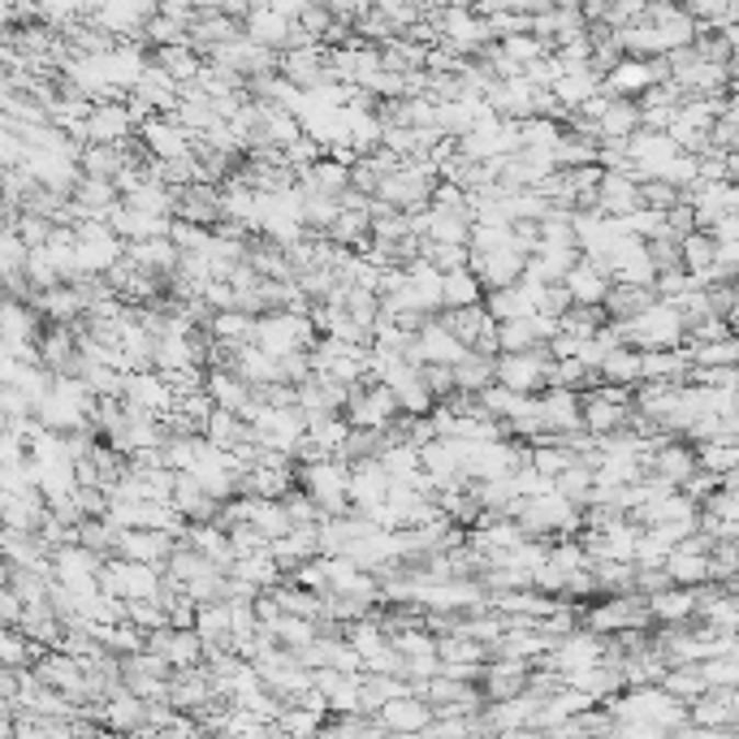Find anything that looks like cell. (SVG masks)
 Returning a JSON list of instances; mask_svg holds the SVG:
<instances>
[{"mask_svg":"<svg viewBox=\"0 0 739 739\" xmlns=\"http://www.w3.org/2000/svg\"><path fill=\"white\" fill-rule=\"evenodd\" d=\"M610 325H614L618 338H623L627 346H636V351H670V346H683V338H687L683 311H679L674 303H666V298H653V303L640 307L636 316L610 320Z\"/></svg>","mask_w":739,"mask_h":739,"instance_id":"obj_1","label":"cell"},{"mask_svg":"<svg viewBox=\"0 0 739 739\" xmlns=\"http://www.w3.org/2000/svg\"><path fill=\"white\" fill-rule=\"evenodd\" d=\"M247 342H255L260 351H269L273 360H282V355H291V351H307V346L316 342V329H311V320H307L303 311L269 307V311H260V316L251 320V338H247Z\"/></svg>","mask_w":739,"mask_h":739,"instance_id":"obj_2","label":"cell"},{"mask_svg":"<svg viewBox=\"0 0 739 739\" xmlns=\"http://www.w3.org/2000/svg\"><path fill=\"white\" fill-rule=\"evenodd\" d=\"M545 368H549V351L545 342L532 351H511V355H493V380L515 389V394H541L545 389Z\"/></svg>","mask_w":739,"mask_h":739,"instance_id":"obj_3","label":"cell"},{"mask_svg":"<svg viewBox=\"0 0 739 739\" xmlns=\"http://www.w3.org/2000/svg\"><path fill=\"white\" fill-rule=\"evenodd\" d=\"M666 78V66L653 57H618L605 75H601V91L610 95H623V100H640L653 82Z\"/></svg>","mask_w":739,"mask_h":739,"instance_id":"obj_4","label":"cell"},{"mask_svg":"<svg viewBox=\"0 0 739 739\" xmlns=\"http://www.w3.org/2000/svg\"><path fill=\"white\" fill-rule=\"evenodd\" d=\"M687 723L705 731H736L739 727V687H705L687 701Z\"/></svg>","mask_w":739,"mask_h":739,"instance_id":"obj_5","label":"cell"},{"mask_svg":"<svg viewBox=\"0 0 739 739\" xmlns=\"http://www.w3.org/2000/svg\"><path fill=\"white\" fill-rule=\"evenodd\" d=\"M523 260H527V251H519L515 238H511V242H502V247H493V251H471V255H467V269L480 277L485 291H498V286H511L519 273H523Z\"/></svg>","mask_w":739,"mask_h":739,"instance_id":"obj_6","label":"cell"},{"mask_svg":"<svg viewBox=\"0 0 739 739\" xmlns=\"http://www.w3.org/2000/svg\"><path fill=\"white\" fill-rule=\"evenodd\" d=\"M536 407H541V424L549 437H562V433H576L580 429V389H567V385H545L536 394Z\"/></svg>","mask_w":739,"mask_h":739,"instance_id":"obj_7","label":"cell"},{"mask_svg":"<svg viewBox=\"0 0 739 739\" xmlns=\"http://www.w3.org/2000/svg\"><path fill=\"white\" fill-rule=\"evenodd\" d=\"M173 536L169 532H156V527H117V536H113V549L122 554V558H130V562H151V567H160L164 571V558L173 554Z\"/></svg>","mask_w":739,"mask_h":739,"instance_id":"obj_8","label":"cell"},{"mask_svg":"<svg viewBox=\"0 0 739 739\" xmlns=\"http://www.w3.org/2000/svg\"><path fill=\"white\" fill-rule=\"evenodd\" d=\"M687 204H692V217H696V229H705V225L714 221V217H723V213H739V191L736 182H692L687 191H679Z\"/></svg>","mask_w":739,"mask_h":739,"instance_id":"obj_9","label":"cell"},{"mask_svg":"<svg viewBox=\"0 0 739 739\" xmlns=\"http://www.w3.org/2000/svg\"><path fill=\"white\" fill-rule=\"evenodd\" d=\"M385 489H389V476L380 467V458H355L351 463V476H346V498H351V511L368 515L372 507L385 502Z\"/></svg>","mask_w":739,"mask_h":739,"instance_id":"obj_10","label":"cell"},{"mask_svg":"<svg viewBox=\"0 0 739 739\" xmlns=\"http://www.w3.org/2000/svg\"><path fill=\"white\" fill-rule=\"evenodd\" d=\"M122 394H126V402L130 407H144L151 416H169L173 411V389H169V380L160 376V372H130L126 380H122Z\"/></svg>","mask_w":739,"mask_h":739,"instance_id":"obj_11","label":"cell"},{"mask_svg":"<svg viewBox=\"0 0 739 739\" xmlns=\"http://www.w3.org/2000/svg\"><path fill=\"white\" fill-rule=\"evenodd\" d=\"M376 718H380V727H385V731L416 736V731H424V727H429L433 709H429V701H424V696H416V692H402V696H389V701L376 709Z\"/></svg>","mask_w":739,"mask_h":739,"instance_id":"obj_12","label":"cell"},{"mask_svg":"<svg viewBox=\"0 0 739 739\" xmlns=\"http://www.w3.org/2000/svg\"><path fill=\"white\" fill-rule=\"evenodd\" d=\"M640 204V182L623 169H601L596 178V213L605 217H618V213H632Z\"/></svg>","mask_w":739,"mask_h":739,"instance_id":"obj_13","label":"cell"},{"mask_svg":"<svg viewBox=\"0 0 739 739\" xmlns=\"http://www.w3.org/2000/svg\"><path fill=\"white\" fill-rule=\"evenodd\" d=\"M627 420H632V407H623V402H610V398H601V394H580V429H589L592 437H605V433H618V429H627Z\"/></svg>","mask_w":739,"mask_h":739,"instance_id":"obj_14","label":"cell"},{"mask_svg":"<svg viewBox=\"0 0 739 739\" xmlns=\"http://www.w3.org/2000/svg\"><path fill=\"white\" fill-rule=\"evenodd\" d=\"M144 139H148V148L156 160L191 156V144H195V135H191L178 117H151L148 126H144Z\"/></svg>","mask_w":739,"mask_h":739,"instance_id":"obj_15","label":"cell"},{"mask_svg":"<svg viewBox=\"0 0 739 739\" xmlns=\"http://www.w3.org/2000/svg\"><path fill=\"white\" fill-rule=\"evenodd\" d=\"M242 31H247V39H255V44H264V48H286V39H291V18H282L277 9H269V4H251L247 13H242Z\"/></svg>","mask_w":739,"mask_h":739,"instance_id":"obj_16","label":"cell"},{"mask_svg":"<svg viewBox=\"0 0 739 739\" xmlns=\"http://www.w3.org/2000/svg\"><path fill=\"white\" fill-rule=\"evenodd\" d=\"M126 255H130V264H135L139 273H151V277H164V273H173V269H178V247L169 242V234L135 238Z\"/></svg>","mask_w":739,"mask_h":739,"instance_id":"obj_17","label":"cell"},{"mask_svg":"<svg viewBox=\"0 0 739 739\" xmlns=\"http://www.w3.org/2000/svg\"><path fill=\"white\" fill-rule=\"evenodd\" d=\"M649 618L653 623H692L696 614V589H683V584H666V589L649 592Z\"/></svg>","mask_w":739,"mask_h":739,"instance_id":"obj_18","label":"cell"},{"mask_svg":"<svg viewBox=\"0 0 739 739\" xmlns=\"http://www.w3.org/2000/svg\"><path fill=\"white\" fill-rule=\"evenodd\" d=\"M433 316L442 320L445 329H450V333H454L463 346H471V342H476L485 329H493V325H498V320L485 311V303H467V307H442V311H433Z\"/></svg>","mask_w":739,"mask_h":739,"instance_id":"obj_19","label":"cell"},{"mask_svg":"<svg viewBox=\"0 0 739 739\" xmlns=\"http://www.w3.org/2000/svg\"><path fill=\"white\" fill-rule=\"evenodd\" d=\"M596 91H601V75H596L592 66H571V70H562V75L549 82V95H554L562 109H580Z\"/></svg>","mask_w":739,"mask_h":739,"instance_id":"obj_20","label":"cell"},{"mask_svg":"<svg viewBox=\"0 0 739 739\" xmlns=\"http://www.w3.org/2000/svg\"><path fill=\"white\" fill-rule=\"evenodd\" d=\"M662 571H666V580H670V584H683V589H701V584L709 580V554L674 545V549L666 554Z\"/></svg>","mask_w":739,"mask_h":739,"instance_id":"obj_21","label":"cell"},{"mask_svg":"<svg viewBox=\"0 0 739 739\" xmlns=\"http://www.w3.org/2000/svg\"><path fill=\"white\" fill-rule=\"evenodd\" d=\"M562 286H567L571 303H592V307H596V303L605 298V291H610V277H605V273H601L592 260H584V255H580V260H576V264L562 273Z\"/></svg>","mask_w":739,"mask_h":739,"instance_id":"obj_22","label":"cell"},{"mask_svg":"<svg viewBox=\"0 0 739 739\" xmlns=\"http://www.w3.org/2000/svg\"><path fill=\"white\" fill-rule=\"evenodd\" d=\"M204 394L213 398V407L242 411V407H247V398H251V385L229 368H204Z\"/></svg>","mask_w":739,"mask_h":739,"instance_id":"obj_23","label":"cell"},{"mask_svg":"<svg viewBox=\"0 0 739 739\" xmlns=\"http://www.w3.org/2000/svg\"><path fill=\"white\" fill-rule=\"evenodd\" d=\"M692 351L670 346V351H640V380H687Z\"/></svg>","mask_w":739,"mask_h":739,"instance_id":"obj_24","label":"cell"},{"mask_svg":"<svg viewBox=\"0 0 739 739\" xmlns=\"http://www.w3.org/2000/svg\"><path fill=\"white\" fill-rule=\"evenodd\" d=\"M467 229H471L467 208H437V204L424 208V238L429 242H467Z\"/></svg>","mask_w":739,"mask_h":739,"instance_id":"obj_25","label":"cell"},{"mask_svg":"<svg viewBox=\"0 0 739 739\" xmlns=\"http://www.w3.org/2000/svg\"><path fill=\"white\" fill-rule=\"evenodd\" d=\"M191 549H200L208 562H217L221 571H229V562H234V549H229V536H225V527H217L213 519L208 523H186V536H182Z\"/></svg>","mask_w":739,"mask_h":739,"instance_id":"obj_26","label":"cell"},{"mask_svg":"<svg viewBox=\"0 0 739 739\" xmlns=\"http://www.w3.org/2000/svg\"><path fill=\"white\" fill-rule=\"evenodd\" d=\"M191 627L204 640V649H229V605L225 601H200Z\"/></svg>","mask_w":739,"mask_h":739,"instance_id":"obj_27","label":"cell"},{"mask_svg":"<svg viewBox=\"0 0 739 739\" xmlns=\"http://www.w3.org/2000/svg\"><path fill=\"white\" fill-rule=\"evenodd\" d=\"M632 130H640V109H636V100L610 95L605 113L596 117V139H627Z\"/></svg>","mask_w":739,"mask_h":739,"instance_id":"obj_28","label":"cell"},{"mask_svg":"<svg viewBox=\"0 0 739 739\" xmlns=\"http://www.w3.org/2000/svg\"><path fill=\"white\" fill-rule=\"evenodd\" d=\"M200 437L213 445H221V450H234L238 442H247V420H242L238 411L213 407V411L204 416V424H200Z\"/></svg>","mask_w":739,"mask_h":739,"instance_id":"obj_29","label":"cell"},{"mask_svg":"<svg viewBox=\"0 0 739 739\" xmlns=\"http://www.w3.org/2000/svg\"><path fill=\"white\" fill-rule=\"evenodd\" d=\"M709 260H714V238L705 229H692L679 238V264H683V273L696 277V286L709 282Z\"/></svg>","mask_w":739,"mask_h":739,"instance_id":"obj_30","label":"cell"},{"mask_svg":"<svg viewBox=\"0 0 739 739\" xmlns=\"http://www.w3.org/2000/svg\"><path fill=\"white\" fill-rule=\"evenodd\" d=\"M251 498V493H247ZM247 523L264 536V541H273V536H286L295 523H291V511H286V502L282 498H251V515Z\"/></svg>","mask_w":739,"mask_h":739,"instance_id":"obj_31","label":"cell"},{"mask_svg":"<svg viewBox=\"0 0 739 739\" xmlns=\"http://www.w3.org/2000/svg\"><path fill=\"white\" fill-rule=\"evenodd\" d=\"M229 576H242V580H251L255 589H273V584H282V580H286V571L277 567V558H273L269 549L234 558V562H229Z\"/></svg>","mask_w":739,"mask_h":739,"instance_id":"obj_32","label":"cell"},{"mask_svg":"<svg viewBox=\"0 0 739 739\" xmlns=\"http://www.w3.org/2000/svg\"><path fill=\"white\" fill-rule=\"evenodd\" d=\"M596 380H610V385H636L640 380V351L618 342L614 351H605V360L596 364Z\"/></svg>","mask_w":739,"mask_h":739,"instance_id":"obj_33","label":"cell"},{"mask_svg":"<svg viewBox=\"0 0 739 739\" xmlns=\"http://www.w3.org/2000/svg\"><path fill=\"white\" fill-rule=\"evenodd\" d=\"M480 298H485V286L467 264L442 273V307H467V303H480Z\"/></svg>","mask_w":739,"mask_h":739,"instance_id":"obj_34","label":"cell"},{"mask_svg":"<svg viewBox=\"0 0 739 739\" xmlns=\"http://www.w3.org/2000/svg\"><path fill=\"white\" fill-rule=\"evenodd\" d=\"M454 389H463V394H476V389H485L489 380H493V355H480V351H463L454 364Z\"/></svg>","mask_w":739,"mask_h":739,"instance_id":"obj_35","label":"cell"},{"mask_svg":"<svg viewBox=\"0 0 739 739\" xmlns=\"http://www.w3.org/2000/svg\"><path fill=\"white\" fill-rule=\"evenodd\" d=\"M251 320L255 316H247V311H238V307H221V311H213L208 316V338L213 342H225V346H238V342H247L251 338Z\"/></svg>","mask_w":739,"mask_h":739,"instance_id":"obj_36","label":"cell"},{"mask_svg":"<svg viewBox=\"0 0 739 739\" xmlns=\"http://www.w3.org/2000/svg\"><path fill=\"white\" fill-rule=\"evenodd\" d=\"M376 458H380V467H385L389 480H402V476L420 471V445H411V442H385Z\"/></svg>","mask_w":739,"mask_h":739,"instance_id":"obj_37","label":"cell"},{"mask_svg":"<svg viewBox=\"0 0 739 739\" xmlns=\"http://www.w3.org/2000/svg\"><path fill=\"white\" fill-rule=\"evenodd\" d=\"M109 723L113 727H122V731H130V727H144L148 723V701L144 696H135V692H113V701H109Z\"/></svg>","mask_w":739,"mask_h":739,"instance_id":"obj_38","label":"cell"},{"mask_svg":"<svg viewBox=\"0 0 739 739\" xmlns=\"http://www.w3.org/2000/svg\"><path fill=\"white\" fill-rule=\"evenodd\" d=\"M670 696H679L683 705L687 701H696L701 692H705V679H701V670H696V662H687V666H666V674L658 679Z\"/></svg>","mask_w":739,"mask_h":739,"instance_id":"obj_39","label":"cell"},{"mask_svg":"<svg viewBox=\"0 0 739 739\" xmlns=\"http://www.w3.org/2000/svg\"><path fill=\"white\" fill-rule=\"evenodd\" d=\"M342 213V204L333 195H316V191H303V229L307 234H325L333 217Z\"/></svg>","mask_w":739,"mask_h":739,"instance_id":"obj_40","label":"cell"},{"mask_svg":"<svg viewBox=\"0 0 739 739\" xmlns=\"http://www.w3.org/2000/svg\"><path fill=\"white\" fill-rule=\"evenodd\" d=\"M554 489H558L562 498H571L576 507H584V502H589V493H592V467H584L580 458H576V463H567V467L554 476Z\"/></svg>","mask_w":739,"mask_h":739,"instance_id":"obj_41","label":"cell"},{"mask_svg":"<svg viewBox=\"0 0 739 739\" xmlns=\"http://www.w3.org/2000/svg\"><path fill=\"white\" fill-rule=\"evenodd\" d=\"M437 658L442 662H485L489 649L463 632H445V636H437Z\"/></svg>","mask_w":739,"mask_h":739,"instance_id":"obj_42","label":"cell"},{"mask_svg":"<svg viewBox=\"0 0 739 739\" xmlns=\"http://www.w3.org/2000/svg\"><path fill=\"white\" fill-rule=\"evenodd\" d=\"M360 683H364V670H351L342 674L329 692H325V705L329 714H360Z\"/></svg>","mask_w":739,"mask_h":739,"instance_id":"obj_43","label":"cell"},{"mask_svg":"<svg viewBox=\"0 0 739 739\" xmlns=\"http://www.w3.org/2000/svg\"><path fill=\"white\" fill-rule=\"evenodd\" d=\"M126 130H130V113H126V109H113V104L100 109V113L87 122V135L100 139V144H117Z\"/></svg>","mask_w":739,"mask_h":739,"instance_id":"obj_44","label":"cell"},{"mask_svg":"<svg viewBox=\"0 0 739 739\" xmlns=\"http://www.w3.org/2000/svg\"><path fill=\"white\" fill-rule=\"evenodd\" d=\"M705 687H739V653H718V658H701L696 662Z\"/></svg>","mask_w":739,"mask_h":739,"instance_id":"obj_45","label":"cell"},{"mask_svg":"<svg viewBox=\"0 0 739 739\" xmlns=\"http://www.w3.org/2000/svg\"><path fill=\"white\" fill-rule=\"evenodd\" d=\"M739 463V445L736 442H696V467L705 471H736Z\"/></svg>","mask_w":739,"mask_h":739,"instance_id":"obj_46","label":"cell"},{"mask_svg":"<svg viewBox=\"0 0 739 739\" xmlns=\"http://www.w3.org/2000/svg\"><path fill=\"white\" fill-rule=\"evenodd\" d=\"M277 731H291V736H316L320 727H325V714H316V709H307V705H295L291 701V709L282 705V714H277V723H273Z\"/></svg>","mask_w":739,"mask_h":739,"instance_id":"obj_47","label":"cell"},{"mask_svg":"<svg viewBox=\"0 0 739 739\" xmlns=\"http://www.w3.org/2000/svg\"><path fill=\"white\" fill-rule=\"evenodd\" d=\"M692 351V368H714V364H736L739 346L736 338H718V342H696L687 346Z\"/></svg>","mask_w":739,"mask_h":739,"instance_id":"obj_48","label":"cell"},{"mask_svg":"<svg viewBox=\"0 0 739 739\" xmlns=\"http://www.w3.org/2000/svg\"><path fill=\"white\" fill-rule=\"evenodd\" d=\"M736 571H739L736 541H714L709 545V580H736Z\"/></svg>","mask_w":739,"mask_h":739,"instance_id":"obj_49","label":"cell"},{"mask_svg":"<svg viewBox=\"0 0 739 739\" xmlns=\"http://www.w3.org/2000/svg\"><path fill=\"white\" fill-rule=\"evenodd\" d=\"M640 204L666 213L670 204H679V186H670V182H662V178H649V182H640Z\"/></svg>","mask_w":739,"mask_h":739,"instance_id":"obj_50","label":"cell"},{"mask_svg":"<svg viewBox=\"0 0 739 739\" xmlns=\"http://www.w3.org/2000/svg\"><path fill=\"white\" fill-rule=\"evenodd\" d=\"M225 536H229V549H234V558H242V554H260V549H269V541H264V536H260V532H255L251 523H234V527H229Z\"/></svg>","mask_w":739,"mask_h":739,"instance_id":"obj_51","label":"cell"},{"mask_svg":"<svg viewBox=\"0 0 739 739\" xmlns=\"http://www.w3.org/2000/svg\"><path fill=\"white\" fill-rule=\"evenodd\" d=\"M282 502H286V511H291V523H320V507H316L311 493H303L298 485L282 493Z\"/></svg>","mask_w":739,"mask_h":739,"instance_id":"obj_52","label":"cell"},{"mask_svg":"<svg viewBox=\"0 0 739 739\" xmlns=\"http://www.w3.org/2000/svg\"><path fill=\"white\" fill-rule=\"evenodd\" d=\"M364 674H402V653H398V649L385 640L376 653H368V658H364Z\"/></svg>","mask_w":739,"mask_h":739,"instance_id":"obj_53","label":"cell"},{"mask_svg":"<svg viewBox=\"0 0 739 739\" xmlns=\"http://www.w3.org/2000/svg\"><path fill=\"white\" fill-rule=\"evenodd\" d=\"M562 584H567V571L558 567V562H549V554H545V562L532 571V589L549 592V596H558L562 592Z\"/></svg>","mask_w":739,"mask_h":739,"instance_id":"obj_54","label":"cell"},{"mask_svg":"<svg viewBox=\"0 0 739 739\" xmlns=\"http://www.w3.org/2000/svg\"><path fill=\"white\" fill-rule=\"evenodd\" d=\"M705 234H709L714 242H739V213H723V217H714V221L705 225Z\"/></svg>","mask_w":739,"mask_h":739,"instance_id":"obj_55","label":"cell"},{"mask_svg":"<svg viewBox=\"0 0 739 739\" xmlns=\"http://www.w3.org/2000/svg\"><path fill=\"white\" fill-rule=\"evenodd\" d=\"M22 658H26L22 640H18V636H9V632H0V662H22Z\"/></svg>","mask_w":739,"mask_h":739,"instance_id":"obj_56","label":"cell"}]
</instances>
